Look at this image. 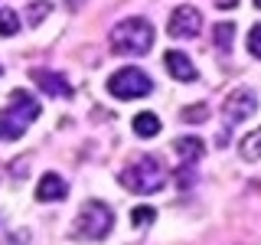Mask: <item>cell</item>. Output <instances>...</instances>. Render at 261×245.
<instances>
[{"label": "cell", "instance_id": "d6986e66", "mask_svg": "<svg viewBox=\"0 0 261 245\" xmlns=\"http://www.w3.org/2000/svg\"><path fill=\"white\" fill-rule=\"evenodd\" d=\"M49 10H53L49 4H33L30 10H27V16H30V23H33V27H36V23H43V16H46Z\"/></svg>", "mask_w": 261, "mask_h": 245}, {"label": "cell", "instance_id": "7c38bea8", "mask_svg": "<svg viewBox=\"0 0 261 245\" xmlns=\"http://www.w3.org/2000/svg\"><path fill=\"white\" fill-rule=\"evenodd\" d=\"M134 131H137V137H157L160 134V118L153 111H141L134 118Z\"/></svg>", "mask_w": 261, "mask_h": 245}, {"label": "cell", "instance_id": "8fae6325", "mask_svg": "<svg viewBox=\"0 0 261 245\" xmlns=\"http://www.w3.org/2000/svg\"><path fill=\"white\" fill-rule=\"evenodd\" d=\"M173 147H176V154H179V160H183V163H196L202 154H206V144H202L199 137H179Z\"/></svg>", "mask_w": 261, "mask_h": 245}, {"label": "cell", "instance_id": "277c9868", "mask_svg": "<svg viewBox=\"0 0 261 245\" xmlns=\"http://www.w3.org/2000/svg\"><path fill=\"white\" fill-rule=\"evenodd\" d=\"M114 226V212L111 206H105L101 200H88L75 216V229H72V239H85V242H98L111 232Z\"/></svg>", "mask_w": 261, "mask_h": 245}, {"label": "cell", "instance_id": "5b68a950", "mask_svg": "<svg viewBox=\"0 0 261 245\" xmlns=\"http://www.w3.org/2000/svg\"><path fill=\"white\" fill-rule=\"evenodd\" d=\"M108 92L121 102H130V98H147L153 92V82L144 69H118L108 79Z\"/></svg>", "mask_w": 261, "mask_h": 245}, {"label": "cell", "instance_id": "6da1fadb", "mask_svg": "<svg viewBox=\"0 0 261 245\" xmlns=\"http://www.w3.org/2000/svg\"><path fill=\"white\" fill-rule=\"evenodd\" d=\"M36 118H39V102L23 88H13L10 105L0 108V141H16Z\"/></svg>", "mask_w": 261, "mask_h": 245}, {"label": "cell", "instance_id": "ba28073f", "mask_svg": "<svg viewBox=\"0 0 261 245\" xmlns=\"http://www.w3.org/2000/svg\"><path fill=\"white\" fill-rule=\"evenodd\" d=\"M33 82L43 88L46 95H56V98H72V85L69 79L59 76V72H49V69H33Z\"/></svg>", "mask_w": 261, "mask_h": 245}, {"label": "cell", "instance_id": "9c48e42d", "mask_svg": "<svg viewBox=\"0 0 261 245\" xmlns=\"http://www.w3.org/2000/svg\"><path fill=\"white\" fill-rule=\"evenodd\" d=\"M163 65H167V72L176 82H196V76H199L196 65H193V59L183 56V53H167V56H163Z\"/></svg>", "mask_w": 261, "mask_h": 245}, {"label": "cell", "instance_id": "5bb4252c", "mask_svg": "<svg viewBox=\"0 0 261 245\" xmlns=\"http://www.w3.org/2000/svg\"><path fill=\"white\" fill-rule=\"evenodd\" d=\"M212 36H216L219 53H228V49H232V39H235V23H219V27L212 30Z\"/></svg>", "mask_w": 261, "mask_h": 245}, {"label": "cell", "instance_id": "ffe728a7", "mask_svg": "<svg viewBox=\"0 0 261 245\" xmlns=\"http://www.w3.org/2000/svg\"><path fill=\"white\" fill-rule=\"evenodd\" d=\"M176 183H179V186H190V183H193V170H190V163H179V170H176Z\"/></svg>", "mask_w": 261, "mask_h": 245}, {"label": "cell", "instance_id": "ac0fdd59", "mask_svg": "<svg viewBox=\"0 0 261 245\" xmlns=\"http://www.w3.org/2000/svg\"><path fill=\"white\" fill-rule=\"evenodd\" d=\"M248 53L255 56V59H261V23L248 33Z\"/></svg>", "mask_w": 261, "mask_h": 245}, {"label": "cell", "instance_id": "8992f818", "mask_svg": "<svg viewBox=\"0 0 261 245\" xmlns=\"http://www.w3.org/2000/svg\"><path fill=\"white\" fill-rule=\"evenodd\" d=\"M167 30H170L173 39H193V36H199V30H202V13L196 10V7H176V10L170 13Z\"/></svg>", "mask_w": 261, "mask_h": 245}, {"label": "cell", "instance_id": "44dd1931", "mask_svg": "<svg viewBox=\"0 0 261 245\" xmlns=\"http://www.w3.org/2000/svg\"><path fill=\"white\" fill-rule=\"evenodd\" d=\"M216 7H222V10H228V7H239V0H216Z\"/></svg>", "mask_w": 261, "mask_h": 245}, {"label": "cell", "instance_id": "7a4b0ae2", "mask_svg": "<svg viewBox=\"0 0 261 245\" xmlns=\"http://www.w3.org/2000/svg\"><path fill=\"white\" fill-rule=\"evenodd\" d=\"M167 183V167H163L160 157H137L134 163H127L124 174H121V186H127L130 193L147 196V193H157L160 186Z\"/></svg>", "mask_w": 261, "mask_h": 245}, {"label": "cell", "instance_id": "2e32d148", "mask_svg": "<svg viewBox=\"0 0 261 245\" xmlns=\"http://www.w3.org/2000/svg\"><path fill=\"white\" fill-rule=\"evenodd\" d=\"M153 219H157V212L147 209V206H137L134 212H130V223L134 226H147V223H153Z\"/></svg>", "mask_w": 261, "mask_h": 245}, {"label": "cell", "instance_id": "30bf717a", "mask_svg": "<svg viewBox=\"0 0 261 245\" xmlns=\"http://www.w3.org/2000/svg\"><path fill=\"white\" fill-rule=\"evenodd\" d=\"M65 193H69V183H65L59 174H46L43 180H39V186H36V200H39V203L65 200Z\"/></svg>", "mask_w": 261, "mask_h": 245}, {"label": "cell", "instance_id": "52a82bcc", "mask_svg": "<svg viewBox=\"0 0 261 245\" xmlns=\"http://www.w3.org/2000/svg\"><path fill=\"white\" fill-rule=\"evenodd\" d=\"M258 108V98L255 92H248V88H239V92H232L225 98V105H222V114H225V121H232V125H239V121L245 118H251Z\"/></svg>", "mask_w": 261, "mask_h": 245}, {"label": "cell", "instance_id": "9a60e30c", "mask_svg": "<svg viewBox=\"0 0 261 245\" xmlns=\"http://www.w3.org/2000/svg\"><path fill=\"white\" fill-rule=\"evenodd\" d=\"M20 30V16L13 10H0V36H13Z\"/></svg>", "mask_w": 261, "mask_h": 245}, {"label": "cell", "instance_id": "4fadbf2b", "mask_svg": "<svg viewBox=\"0 0 261 245\" xmlns=\"http://www.w3.org/2000/svg\"><path fill=\"white\" fill-rule=\"evenodd\" d=\"M239 151H242V157L245 160H261V128L258 131H251L248 137H242V144H239Z\"/></svg>", "mask_w": 261, "mask_h": 245}, {"label": "cell", "instance_id": "3957f363", "mask_svg": "<svg viewBox=\"0 0 261 245\" xmlns=\"http://www.w3.org/2000/svg\"><path fill=\"white\" fill-rule=\"evenodd\" d=\"M150 46H153V27L144 16L121 20L111 30V49L121 56H144V53H150Z\"/></svg>", "mask_w": 261, "mask_h": 245}, {"label": "cell", "instance_id": "e0dca14e", "mask_svg": "<svg viewBox=\"0 0 261 245\" xmlns=\"http://www.w3.org/2000/svg\"><path fill=\"white\" fill-rule=\"evenodd\" d=\"M209 118V108H206V105H193V108H183V121H193V125H196V121H206Z\"/></svg>", "mask_w": 261, "mask_h": 245}, {"label": "cell", "instance_id": "7402d4cb", "mask_svg": "<svg viewBox=\"0 0 261 245\" xmlns=\"http://www.w3.org/2000/svg\"><path fill=\"white\" fill-rule=\"evenodd\" d=\"M255 7H258V10H261V0H255Z\"/></svg>", "mask_w": 261, "mask_h": 245}]
</instances>
